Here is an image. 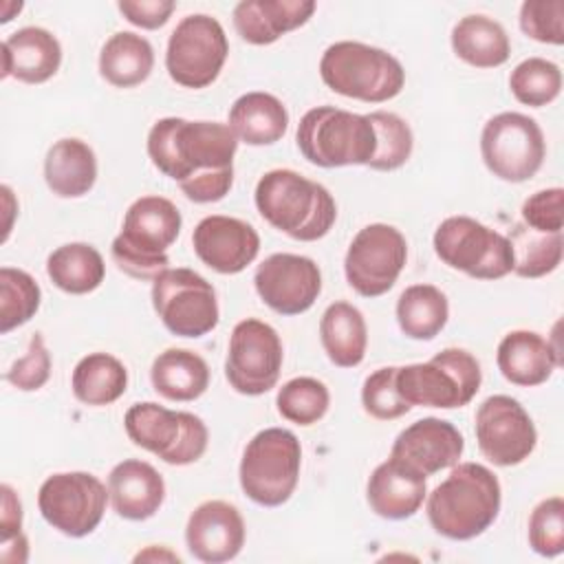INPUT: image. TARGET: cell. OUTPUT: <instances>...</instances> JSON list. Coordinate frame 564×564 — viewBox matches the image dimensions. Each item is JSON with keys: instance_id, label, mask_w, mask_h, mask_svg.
<instances>
[{"instance_id": "6da1fadb", "label": "cell", "mask_w": 564, "mask_h": 564, "mask_svg": "<svg viewBox=\"0 0 564 564\" xmlns=\"http://www.w3.org/2000/svg\"><path fill=\"white\" fill-rule=\"evenodd\" d=\"M145 145L152 165L192 203H218L229 194L238 139L227 123L163 117L152 123Z\"/></svg>"}, {"instance_id": "7a4b0ae2", "label": "cell", "mask_w": 564, "mask_h": 564, "mask_svg": "<svg viewBox=\"0 0 564 564\" xmlns=\"http://www.w3.org/2000/svg\"><path fill=\"white\" fill-rule=\"evenodd\" d=\"M500 505V482L480 463H456L449 476L425 496L432 529L458 542L482 535L496 522Z\"/></svg>"}, {"instance_id": "3957f363", "label": "cell", "mask_w": 564, "mask_h": 564, "mask_svg": "<svg viewBox=\"0 0 564 564\" xmlns=\"http://www.w3.org/2000/svg\"><path fill=\"white\" fill-rule=\"evenodd\" d=\"M260 216L300 242L324 238L337 218V203L322 185L295 170L278 167L260 176L253 192Z\"/></svg>"}, {"instance_id": "277c9868", "label": "cell", "mask_w": 564, "mask_h": 564, "mask_svg": "<svg viewBox=\"0 0 564 564\" xmlns=\"http://www.w3.org/2000/svg\"><path fill=\"white\" fill-rule=\"evenodd\" d=\"M178 207L156 194L137 198L123 216L119 236L110 245L112 262L134 280H154L170 269L167 249L181 234Z\"/></svg>"}, {"instance_id": "5b68a950", "label": "cell", "mask_w": 564, "mask_h": 564, "mask_svg": "<svg viewBox=\"0 0 564 564\" xmlns=\"http://www.w3.org/2000/svg\"><path fill=\"white\" fill-rule=\"evenodd\" d=\"M319 77L333 93L366 104L390 101L405 86V70L392 53L352 40L335 42L322 53Z\"/></svg>"}, {"instance_id": "8992f818", "label": "cell", "mask_w": 564, "mask_h": 564, "mask_svg": "<svg viewBox=\"0 0 564 564\" xmlns=\"http://www.w3.org/2000/svg\"><path fill=\"white\" fill-rule=\"evenodd\" d=\"M302 156L317 167L368 165L377 137L368 115L317 106L302 115L295 132Z\"/></svg>"}, {"instance_id": "52a82bcc", "label": "cell", "mask_w": 564, "mask_h": 564, "mask_svg": "<svg viewBox=\"0 0 564 564\" xmlns=\"http://www.w3.org/2000/svg\"><path fill=\"white\" fill-rule=\"evenodd\" d=\"M302 445L291 430H260L245 447L238 478L245 496L260 507L284 505L300 480Z\"/></svg>"}, {"instance_id": "ba28073f", "label": "cell", "mask_w": 564, "mask_h": 564, "mask_svg": "<svg viewBox=\"0 0 564 564\" xmlns=\"http://www.w3.org/2000/svg\"><path fill=\"white\" fill-rule=\"evenodd\" d=\"M480 383V364L465 348H445L423 364L399 366L397 370L401 399L423 408H463L476 397Z\"/></svg>"}, {"instance_id": "9c48e42d", "label": "cell", "mask_w": 564, "mask_h": 564, "mask_svg": "<svg viewBox=\"0 0 564 564\" xmlns=\"http://www.w3.org/2000/svg\"><path fill=\"white\" fill-rule=\"evenodd\" d=\"M128 438L167 465H192L207 452L209 432L200 416L154 401L134 403L123 416Z\"/></svg>"}, {"instance_id": "30bf717a", "label": "cell", "mask_w": 564, "mask_h": 564, "mask_svg": "<svg viewBox=\"0 0 564 564\" xmlns=\"http://www.w3.org/2000/svg\"><path fill=\"white\" fill-rule=\"evenodd\" d=\"M432 242L441 262L469 278L500 280L513 271L509 238L471 216L445 218Z\"/></svg>"}, {"instance_id": "8fae6325", "label": "cell", "mask_w": 564, "mask_h": 564, "mask_svg": "<svg viewBox=\"0 0 564 564\" xmlns=\"http://www.w3.org/2000/svg\"><path fill=\"white\" fill-rule=\"evenodd\" d=\"M229 42L223 24L207 13L185 15L170 33L165 68L183 88H207L227 62Z\"/></svg>"}, {"instance_id": "7c38bea8", "label": "cell", "mask_w": 564, "mask_h": 564, "mask_svg": "<svg viewBox=\"0 0 564 564\" xmlns=\"http://www.w3.org/2000/svg\"><path fill=\"white\" fill-rule=\"evenodd\" d=\"M152 306L163 326L176 337H203L218 326L216 289L200 273L176 267L152 280Z\"/></svg>"}, {"instance_id": "4fadbf2b", "label": "cell", "mask_w": 564, "mask_h": 564, "mask_svg": "<svg viewBox=\"0 0 564 564\" xmlns=\"http://www.w3.org/2000/svg\"><path fill=\"white\" fill-rule=\"evenodd\" d=\"M480 154L487 170L500 181L524 183L544 163V132L529 115L498 112L482 126Z\"/></svg>"}, {"instance_id": "5bb4252c", "label": "cell", "mask_w": 564, "mask_h": 564, "mask_svg": "<svg viewBox=\"0 0 564 564\" xmlns=\"http://www.w3.org/2000/svg\"><path fill=\"white\" fill-rule=\"evenodd\" d=\"M282 361V339L271 324L247 317L234 326L227 346L225 377L238 394L260 397L275 388Z\"/></svg>"}, {"instance_id": "9a60e30c", "label": "cell", "mask_w": 564, "mask_h": 564, "mask_svg": "<svg viewBox=\"0 0 564 564\" xmlns=\"http://www.w3.org/2000/svg\"><path fill=\"white\" fill-rule=\"evenodd\" d=\"M106 485L88 471H59L48 476L37 491L42 518L68 538L93 533L108 507Z\"/></svg>"}, {"instance_id": "2e32d148", "label": "cell", "mask_w": 564, "mask_h": 564, "mask_svg": "<svg viewBox=\"0 0 564 564\" xmlns=\"http://www.w3.org/2000/svg\"><path fill=\"white\" fill-rule=\"evenodd\" d=\"M405 260V236L392 225L370 223L348 245L344 258L346 282L364 297H379L394 286Z\"/></svg>"}, {"instance_id": "e0dca14e", "label": "cell", "mask_w": 564, "mask_h": 564, "mask_svg": "<svg viewBox=\"0 0 564 564\" xmlns=\"http://www.w3.org/2000/svg\"><path fill=\"white\" fill-rule=\"evenodd\" d=\"M474 432L480 454L498 467L524 463L538 445L533 419L522 403L509 394L487 397L478 405Z\"/></svg>"}, {"instance_id": "ac0fdd59", "label": "cell", "mask_w": 564, "mask_h": 564, "mask_svg": "<svg viewBox=\"0 0 564 564\" xmlns=\"http://www.w3.org/2000/svg\"><path fill=\"white\" fill-rule=\"evenodd\" d=\"M253 286L271 311L280 315H300L319 297L322 271L315 260L306 256L273 253L258 264Z\"/></svg>"}, {"instance_id": "d6986e66", "label": "cell", "mask_w": 564, "mask_h": 564, "mask_svg": "<svg viewBox=\"0 0 564 564\" xmlns=\"http://www.w3.org/2000/svg\"><path fill=\"white\" fill-rule=\"evenodd\" d=\"M194 253L223 275L245 271L260 251V236L247 220L234 216H205L192 231Z\"/></svg>"}, {"instance_id": "ffe728a7", "label": "cell", "mask_w": 564, "mask_h": 564, "mask_svg": "<svg viewBox=\"0 0 564 564\" xmlns=\"http://www.w3.org/2000/svg\"><path fill=\"white\" fill-rule=\"evenodd\" d=\"M245 538V520L238 507L227 500H205L187 518V549L205 564H223L234 560L242 551Z\"/></svg>"}, {"instance_id": "44dd1931", "label": "cell", "mask_w": 564, "mask_h": 564, "mask_svg": "<svg viewBox=\"0 0 564 564\" xmlns=\"http://www.w3.org/2000/svg\"><path fill=\"white\" fill-rule=\"evenodd\" d=\"M465 438L449 421L425 416L399 432L390 456L412 465L423 476L454 467L463 456Z\"/></svg>"}, {"instance_id": "7402d4cb", "label": "cell", "mask_w": 564, "mask_h": 564, "mask_svg": "<svg viewBox=\"0 0 564 564\" xmlns=\"http://www.w3.org/2000/svg\"><path fill=\"white\" fill-rule=\"evenodd\" d=\"M427 476L390 456L379 463L366 485L368 507L386 520L412 518L425 502Z\"/></svg>"}, {"instance_id": "603a6c76", "label": "cell", "mask_w": 564, "mask_h": 564, "mask_svg": "<svg viewBox=\"0 0 564 564\" xmlns=\"http://www.w3.org/2000/svg\"><path fill=\"white\" fill-rule=\"evenodd\" d=\"M317 4L313 0H240L231 20L236 33L253 46L278 42L284 33L304 26Z\"/></svg>"}, {"instance_id": "cb8c5ba5", "label": "cell", "mask_w": 564, "mask_h": 564, "mask_svg": "<svg viewBox=\"0 0 564 564\" xmlns=\"http://www.w3.org/2000/svg\"><path fill=\"white\" fill-rule=\"evenodd\" d=\"M108 494L119 518L143 522L161 509L165 500V482L150 463L126 458L110 469Z\"/></svg>"}, {"instance_id": "d4e9b609", "label": "cell", "mask_w": 564, "mask_h": 564, "mask_svg": "<svg viewBox=\"0 0 564 564\" xmlns=\"http://www.w3.org/2000/svg\"><path fill=\"white\" fill-rule=\"evenodd\" d=\"M62 64L59 40L42 26H22L2 42V79L44 84Z\"/></svg>"}, {"instance_id": "484cf974", "label": "cell", "mask_w": 564, "mask_h": 564, "mask_svg": "<svg viewBox=\"0 0 564 564\" xmlns=\"http://www.w3.org/2000/svg\"><path fill=\"white\" fill-rule=\"evenodd\" d=\"M500 375L520 388H533L551 379L553 370L562 366V357L553 350L551 341L535 330L507 333L496 350Z\"/></svg>"}, {"instance_id": "4316f807", "label": "cell", "mask_w": 564, "mask_h": 564, "mask_svg": "<svg viewBox=\"0 0 564 564\" xmlns=\"http://www.w3.org/2000/svg\"><path fill=\"white\" fill-rule=\"evenodd\" d=\"M44 181L59 198L88 194L97 181V156L93 148L75 137L55 141L44 156Z\"/></svg>"}, {"instance_id": "83f0119b", "label": "cell", "mask_w": 564, "mask_h": 564, "mask_svg": "<svg viewBox=\"0 0 564 564\" xmlns=\"http://www.w3.org/2000/svg\"><path fill=\"white\" fill-rule=\"evenodd\" d=\"M227 126L247 145H273L286 134L289 110L275 95L253 90L231 104Z\"/></svg>"}, {"instance_id": "f1b7e54d", "label": "cell", "mask_w": 564, "mask_h": 564, "mask_svg": "<svg viewBox=\"0 0 564 564\" xmlns=\"http://www.w3.org/2000/svg\"><path fill=\"white\" fill-rule=\"evenodd\" d=\"M319 339L330 364L339 368L359 366L368 348L364 313L344 300L328 304L319 319Z\"/></svg>"}, {"instance_id": "f546056e", "label": "cell", "mask_w": 564, "mask_h": 564, "mask_svg": "<svg viewBox=\"0 0 564 564\" xmlns=\"http://www.w3.org/2000/svg\"><path fill=\"white\" fill-rule=\"evenodd\" d=\"M449 42L454 55L476 68L502 66L511 55V42L505 26L482 13L460 18L452 29Z\"/></svg>"}, {"instance_id": "4dcf8cb0", "label": "cell", "mask_w": 564, "mask_h": 564, "mask_svg": "<svg viewBox=\"0 0 564 564\" xmlns=\"http://www.w3.org/2000/svg\"><path fill=\"white\" fill-rule=\"evenodd\" d=\"M150 381L167 401H194L209 388V366L194 350L167 348L154 357Z\"/></svg>"}, {"instance_id": "1f68e13d", "label": "cell", "mask_w": 564, "mask_h": 564, "mask_svg": "<svg viewBox=\"0 0 564 564\" xmlns=\"http://www.w3.org/2000/svg\"><path fill=\"white\" fill-rule=\"evenodd\" d=\"M154 68L152 44L134 31L112 33L99 51V75L115 88L143 84Z\"/></svg>"}, {"instance_id": "d6a6232c", "label": "cell", "mask_w": 564, "mask_h": 564, "mask_svg": "<svg viewBox=\"0 0 564 564\" xmlns=\"http://www.w3.org/2000/svg\"><path fill=\"white\" fill-rule=\"evenodd\" d=\"M46 273L59 291L70 295H86L101 286L106 278V264L93 245L66 242L48 253Z\"/></svg>"}, {"instance_id": "836d02e7", "label": "cell", "mask_w": 564, "mask_h": 564, "mask_svg": "<svg viewBox=\"0 0 564 564\" xmlns=\"http://www.w3.org/2000/svg\"><path fill=\"white\" fill-rule=\"evenodd\" d=\"M70 388L75 399L84 405H110L121 399L128 388V368L110 352H90L73 368Z\"/></svg>"}, {"instance_id": "e575fe53", "label": "cell", "mask_w": 564, "mask_h": 564, "mask_svg": "<svg viewBox=\"0 0 564 564\" xmlns=\"http://www.w3.org/2000/svg\"><path fill=\"white\" fill-rule=\"evenodd\" d=\"M447 319V295L434 284H412L397 300V324L410 339H434L445 328Z\"/></svg>"}, {"instance_id": "d590c367", "label": "cell", "mask_w": 564, "mask_h": 564, "mask_svg": "<svg viewBox=\"0 0 564 564\" xmlns=\"http://www.w3.org/2000/svg\"><path fill=\"white\" fill-rule=\"evenodd\" d=\"M513 251V273L520 278H544L553 273L564 253V238L560 234H544L518 223L507 236Z\"/></svg>"}, {"instance_id": "8d00e7d4", "label": "cell", "mask_w": 564, "mask_h": 564, "mask_svg": "<svg viewBox=\"0 0 564 564\" xmlns=\"http://www.w3.org/2000/svg\"><path fill=\"white\" fill-rule=\"evenodd\" d=\"M42 291L35 278L15 267L0 269V333L26 324L40 308Z\"/></svg>"}, {"instance_id": "74e56055", "label": "cell", "mask_w": 564, "mask_h": 564, "mask_svg": "<svg viewBox=\"0 0 564 564\" xmlns=\"http://www.w3.org/2000/svg\"><path fill=\"white\" fill-rule=\"evenodd\" d=\"M368 119L377 137V150L368 167L377 172H392L405 165L414 150V134L410 123L388 110H375L368 115Z\"/></svg>"}, {"instance_id": "f35d334b", "label": "cell", "mask_w": 564, "mask_h": 564, "mask_svg": "<svg viewBox=\"0 0 564 564\" xmlns=\"http://www.w3.org/2000/svg\"><path fill=\"white\" fill-rule=\"evenodd\" d=\"M511 95L531 108H542L557 99L562 90V70L544 57L522 59L509 75Z\"/></svg>"}, {"instance_id": "ab89813d", "label": "cell", "mask_w": 564, "mask_h": 564, "mask_svg": "<svg viewBox=\"0 0 564 564\" xmlns=\"http://www.w3.org/2000/svg\"><path fill=\"white\" fill-rule=\"evenodd\" d=\"M275 405L282 419L306 427L324 419L330 405V392L315 377H293L278 390Z\"/></svg>"}, {"instance_id": "60d3db41", "label": "cell", "mask_w": 564, "mask_h": 564, "mask_svg": "<svg viewBox=\"0 0 564 564\" xmlns=\"http://www.w3.org/2000/svg\"><path fill=\"white\" fill-rule=\"evenodd\" d=\"M397 370L399 366H386L364 379L361 405L366 414L377 421H394L412 410V405L403 401L397 390Z\"/></svg>"}, {"instance_id": "b9f144b4", "label": "cell", "mask_w": 564, "mask_h": 564, "mask_svg": "<svg viewBox=\"0 0 564 564\" xmlns=\"http://www.w3.org/2000/svg\"><path fill=\"white\" fill-rule=\"evenodd\" d=\"M529 546L542 557L564 551V498L551 496L538 502L529 516Z\"/></svg>"}, {"instance_id": "7bdbcfd3", "label": "cell", "mask_w": 564, "mask_h": 564, "mask_svg": "<svg viewBox=\"0 0 564 564\" xmlns=\"http://www.w3.org/2000/svg\"><path fill=\"white\" fill-rule=\"evenodd\" d=\"M527 37L542 44H564V0H524L518 15Z\"/></svg>"}, {"instance_id": "ee69618b", "label": "cell", "mask_w": 564, "mask_h": 564, "mask_svg": "<svg viewBox=\"0 0 564 564\" xmlns=\"http://www.w3.org/2000/svg\"><path fill=\"white\" fill-rule=\"evenodd\" d=\"M48 377H51V352L44 344V337L35 333L29 341L26 352L18 361H13V366L7 370V381L22 392H35L44 388Z\"/></svg>"}, {"instance_id": "f6af8a7d", "label": "cell", "mask_w": 564, "mask_h": 564, "mask_svg": "<svg viewBox=\"0 0 564 564\" xmlns=\"http://www.w3.org/2000/svg\"><path fill=\"white\" fill-rule=\"evenodd\" d=\"M522 223L535 231L560 234L564 223V189L546 187L522 203Z\"/></svg>"}, {"instance_id": "bcb514c9", "label": "cell", "mask_w": 564, "mask_h": 564, "mask_svg": "<svg viewBox=\"0 0 564 564\" xmlns=\"http://www.w3.org/2000/svg\"><path fill=\"white\" fill-rule=\"evenodd\" d=\"M119 13L139 29H161L172 18L176 2L174 0H121L117 2Z\"/></svg>"}, {"instance_id": "7dc6e473", "label": "cell", "mask_w": 564, "mask_h": 564, "mask_svg": "<svg viewBox=\"0 0 564 564\" xmlns=\"http://www.w3.org/2000/svg\"><path fill=\"white\" fill-rule=\"evenodd\" d=\"M22 533V502L11 485L0 487V542Z\"/></svg>"}, {"instance_id": "c3c4849f", "label": "cell", "mask_w": 564, "mask_h": 564, "mask_svg": "<svg viewBox=\"0 0 564 564\" xmlns=\"http://www.w3.org/2000/svg\"><path fill=\"white\" fill-rule=\"evenodd\" d=\"M0 560L7 564H24L29 560V540L24 533L4 540L0 549Z\"/></svg>"}, {"instance_id": "681fc988", "label": "cell", "mask_w": 564, "mask_h": 564, "mask_svg": "<svg viewBox=\"0 0 564 564\" xmlns=\"http://www.w3.org/2000/svg\"><path fill=\"white\" fill-rule=\"evenodd\" d=\"M0 194H2V205H4V212H7V220H4V227H2V242H4L9 238V231H11V225H13V214L18 212V203H15L13 192H11L9 185H2Z\"/></svg>"}, {"instance_id": "f907efd6", "label": "cell", "mask_w": 564, "mask_h": 564, "mask_svg": "<svg viewBox=\"0 0 564 564\" xmlns=\"http://www.w3.org/2000/svg\"><path fill=\"white\" fill-rule=\"evenodd\" d=\"M141 560H167V562H181V557L172 551H167L165 546L156 551V546H150L148 551H141L134 555V562H141Z\"/></svg>"}, {"instance_id": "816d5d0a", "label": "cell", "mask_w": 564, "mask_h": 564, "mask_svg": "<svg viewBox=\"0 0 564 564\" xmlns=\"http://www.w3.org/2000/svg\"><path fill=\"white\" fill-rule=\"evenodd\" d=\"M2 15H0V22L7 24L9 20H13V11L20 13L22 11V2H2Z\"/></svg>"}]
</instances>
